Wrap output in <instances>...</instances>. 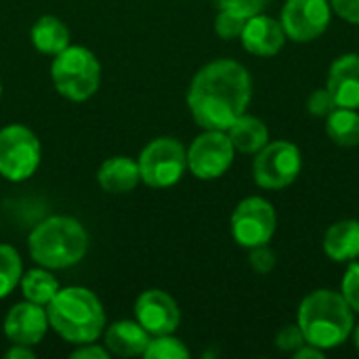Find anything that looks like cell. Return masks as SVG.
<instances>
[{"label": "cell", "mask_w": 359, "mask_h": 359, "mask_svg": "<svg viewBox=\"0 0 359 359\" xmlns=\"http://www.w3.org/2000/svg\"><path fill=\"white\" fill-rule=\"evenodd\" d=\"M269 0H217V6L221 11H229L233 15H240V17H255L259 15L265 6H267Z\"/></svg>", "instance_id": "obj_27"}, {"label": "cell", "mask_w": 359, "mask_h": 359, "mask_svg": "<svg viewBox=\"0 0 359 359\" xmlns=\"http://www.w3.org/2000/svg\"><path fill=\"white\" fill-rule=\"evenodd\" d=\"M252 80L244 65L219 59L204 65L191 80L187 105L194 120L206 130H227L248 107Z\"/></svg>", "instance_id": "obj_1"}, {"label": "cell", "mask_w": 359, "mask_h": 359, "mask_svg": "<svg viewBox=\"0 0 359 359\" xmlns=\"http://www.w3.org/2000/svg\"><path fill=\"white\" fill-rule=\"evenodd\" d=\"M248 261H250V267H252L257 273H269V271H273V267H276V252H273L271 248H267V244L255 246V248H250Z\"/></svg>", "instance_id": "obj_29"}, {"label": "cell", "mask_w": 359, "mask_h": 359, "mask_svg": "<svg viewBox=\"0 0 359 359\" xmlns=\"http://www.w3.org/2000/svg\"><path fill=\"white\" fill-rule=\"evenodd\" d=\"M29 38H32V44L44 55H57L69 46V29L65 27V23L61 19H57L53 15L40 17L34 23Z\"/></svg>", "instance_id": "obj_20"}, {"label": "cell", "mask_w": 359, "mask_h": 359, "mask_svg": "<svg viewBox=\"0 0 359 359\" xmlns=\"http://www.w3.org/2000/svg\"><path fill=\"white\" fill-rule=\"evenodd\" d=\"M34 351L32 347H25V345H13V349L6 351V359H34Z\"/></svg>", "instance_id": "obj_34"}, {"label": "cell", "mask_w": 359, "mask_h": 359, "mask_svg": "<svg viewBox=\"0 0 359 359\" xmlns=\"http://www.w3.org/2000/svg\"><path fill=\"white\" fill-rule=\"evenodd\" d=\"M244 25H246V17H240V15H233L229 11H221L217 15V21H215V29L221 38L225 40H231V38H240L242 32H244Z\"/></svg>", "instance_id": "obj_25"}, {"label": "cell", "mask_w": 359, "mask_h": 359, "mask_svg": "<svg viewBox=\"0 0 359 359\" xmlns=\"http://www.w3.org/2000/svg\"><path fill=\"white\" fill-rule=\"evenodd\" d=\"M46 330H48V313L42 305L25 301V303H17L6 313L4 334L13 345L34 347L44 339Z\"/></svg>", "instance_id": "obj_13"}, {"label": "cell", "mask_w": 359, "mask_h": 359, "mask_svg": "<svg viewBox=\"0 0 359 359\" xmlns=\"http://www.w3.org/2000/svg\"><path fill=\"white\" fill-rule=\"evenodd\" d=\"M0 95H2V84H0Z\"/></svg>", "instance_id": "obj_36"}, {"label": "cell", "mask_w": 359, "mask_h": 359, "mask_svg": "<svg viewBox=\"0 0 359 359\" xmlns=\"http://www.w3.org/2000/svg\"><path fill=\"white\" fill-rule=\"evenodd\" d=\"M233 147L242 154H257L269 141V130L263 120L242 114L227 130Z\"/></svg>", "instance_id": "obj_19"}, {"label": "cell", "mask_w": 359, "mask_h": 359, "mask_svg": "<svg viewBox=\"0 0 359 359\" xmlns=\"http://www.w3.org/2000/svg\"><path fill=\"white\" fill-rule=\"evenodd\" d=\"M53 84L69 101H86L101 84V65L84 46H67L55 55L50 65Z\"/></svg>", "instance_id": "obj_5"}, {"label": "cell", "mask_w": 359, "mask_h": 359, "mask_svg": "<svg viewBox=\"0 0 359 359\" xmlns=\"http://www.w3.org/2000/svg\"><path fill=\"white\" fill-rule=\"evenodd\" d=\"M330 6L345 21L359 25V0H330Z\"/></svg>", "instance_id": "obj_31"}, {"label": "cell", "mask_w": 359, "mask_h": 359, "mask_svg": "<svg viewBox=\"0 0 359 359\" xmlns=\"http://www.w3.org/2000/svg\"><path fill=\"white\" fill-rule=\"evenodd\" d=\"M40 164V141L23 124L0 130V175L13 183L29 179Z\"/></svg>", "instance_id": "obj_6"}, {"label": "cell", "mask_w": 359, "mask_h": 359, "mask_svg": "<svg viewBox=\"0 0 359 359\" xmlns=\"http://www.w3.org/2000/svg\"><path fill=\"white\" fill-rule=\"evenodd\" d=\"M143 358L187 359L189 358V351H187V347H185L179 339H175V337H170V334H162V337H156V339L149 341V345H147Z\"/></svg>", "instance_id": "obj_24"}, {"label": "cell", "mask_w": 359, "mask_h": 359, "mask_svg": "<svg viewBox=\"0 0 359 359\" xmlns=\"http://www.w3.org/2000/svg\"><path fill=\"white\" fill-rule=\"evenodd\" d=\"M236 147L225 130L202 133L187 151V168L204 181L219 179L233 162Z\"/></svg>", "instance_id": "obj_10"}, {"label": "cell", "mask_w": 359, "mask_h": 359, "mask_svg": "<svg viewBox=\"0 0 359 359\" xmlns=\"http://www.w3.org/2000/svg\"><path fill=\"white\" fill-rule=\"evenodd\" d=\"M74 359H109V351L99 347V345H93V343H86L82 345L78 351L72 353Z\"/></svg>", "instance_id": "obj_32"}, {"label": "cell", "mask_w": 359, "mask_h": 359, "mask_svg": "<svg viewBox=\"0 0 359 359\" xmlns=\"http://www.w3.org/2000/svg\"><path fill=\"white\" fill-rule=\"evenodd\" d=\"M324 252L337 261H353L359 257V221L345 219L334 223L324 236Z\"/></svg>", "instance_id": "obj_18"}, {"label": "cell", "mask_w": 359, "mask_h": 359, "mask_svg": "<svg viewBox=\"0 0 359 359\" xmlns=\"http://www.w3.org/2000/svg\"><path fill=\"white\" fill-rule=\"evenodd\" d=\"M326 122L328 137L341 147H355L359 145V114L349 107L332 109Z\"/></svg>", "instance_id": "obj_21"}, {"label": "cell", "mask_w": 359, "mask_h": 359, "mask_svg": "<svg viewBox=\"0 0 359 359\" xmlns=\"http://www.w3.org/2000/svg\"><path fill=\"white\" fill-rule=\"evenodd\" d=\"M278 227V217L273 206L263 198L242 200L231 215L233 240L244 248H255L267 244Z\"/></svg>", "instance_id": "obj_9"}, {"label": "cell", "mask_w": 359, "mask_h": 359, "mask_svg": "<svg viewBox=\"0 0 359 359\" xmlns=\"http://www.w3.org/2000/svg\"><path fill=\"white\" fill-rule=\"evenodd\" d=\"M187 168L185 147L170 137H160L145 145L139 156L141 181L149 187H170L175 185Z\"/></svg>", "instance_id": "obj_7"}, {"label": "cell", "mask_w": 359, "mask_h": 359, "mask_svg": "<svg viewBox=\"0 0 359 359\" xmlns=\"http://www.w3.org/2000/svg\"><path fill=\"white\" fill-rule=\"evenodd\" d=\"M48 326L74 345L95 343L105 326V311L101 301L86 288H59L55 299L46 305Z\"/></svg>", "instance_id": "obj_2"}, {"label": "cell", "mask_w": 359, "mask_h": 359, "mask_svg": "<svg viewBox=\"0 0 359 359\" xmlns=\"http://www.w3.org/2000/svg\"><path fill=\"white\" fill-rule=\"evenodd\" d=\"M27 248L38 265L46 269H65L84 259L88 236L80 221L72 217H50L29 233Z\"/></svg>", "instance_id": "obj_4"}, {"label": "cell", "mask_w": 359, "mask_h": 359, "mask_svg": "<svg viewBox=\"0 0 359 359\" xmlns=\"http://www.w3.org/2000/svg\"><path fill=\"white\" fill-rule=\"evenodd\" d=\"M299 326L309 345L334 349L353 332V309L341 292L316 290L299 307Z\"/></svg>", "instance_id": "obj_3"}, {"label": "cell", "mask_w": 359, "mask_h": 359, "mask_svg": "<svg viewBox=\"0 0 359 359\" xmlns=\"http://www.w3.org/2000/svg\"><path fill=\"white\" fill-rule=\"evenodd\" d=\"M341 294L345 297V301L349 303V307L359 313V263H351L343 284H341Z\"/></svg>", "instance_id": "obj_28"}, {"label": "cell", "mask_w": 359, "mask_h": 359, "mask_svg": "<svg viewBox=\"0 0 359 359\" xmlns=\"http://www.w3.org/2000/svg\"><path fill=\"white\" fill-rule=\"evenodd\" d=\"M303 166L301 151L294 143L273 141L257 151L252 175L255 183L263 189H282L294 183Z\"/></svg>", "instance_id": "obj_8"}, {"label": "cell", "mask_w": 359, "mask_h": 359, "mask_svg": "<svg viewBox=\"0 0 359 359\" xmlns=\"http://www.w3.org/2000/svg\"><path fill=\"white\" fill-rule=\"evenodd\" d=\"M21 292L27 301L46 307L59 292V282L46 269H32L21 276Z\"/></svg>", "instance_id": "obj_22"}, {"label": "cell", "mask_w": 359, "mask_h": 359, "mask_svg": "<svg viewBox=\"0 0 359 359\" xmlns=\"http://www.w3.org/2000/svg\"><path fill=\"white\" fill-rule=\"evenodd\" d=\"M326 88L337 107L359 109V55L347 53L332 63Z\"/></svg>", "instance_id": "obj_15"}, {"label": "cell", "mask_w": 359, "mask_h": 359, "mask_svg": "<svg viewBox=\"0 0 359 359\" xmlns=\"http://www.w3.org/2000/svg\"><path fill=\"white\" fill-rule=\"evenodd\" d=\"M137 322L151 334H172L179 328L181 311L177 301L164 290H147L135 303Z\"/></svg>", "instance_id": "obj_12"}, {"label": "cell", "mask_w": 359, "mask_h": 359, "mask_svg": "<svg viewBox=\"0 0 359 359\" xmlns=\"http://www.w3.org/2000/svg\"><path fill=\"white\" fill-rule=\"evenodd\" d=\"M240 38L248 53L259 55V57H273L278 50H282L286 42V32L282 23H278L273 17L259 13L246 19L244 32Z\"/></svg>", "instance_id": "obj_14"}, {"label": "cell", "mask_w": 359, "mask_h": 359, "mask_svg": "<svg viewBox=\"0 0 359 359\" xmlns=\"http://www.w3.org/2000/svg\"><path fill=\"white\" fill-rule=\"evenodd\" d=\"M307 109H309V114L324 118V116H328L332 109H337V103H334V99H332V95H330L328 88H320V90H316V93L307 99Z\"/></svg>", "instance_id": "obj_30"}, {"label": "cell", "mask_w": 359, "mask_h": 359, "mask_svg": "<svg viewBox=\"0 0 359 359\" xmlns=\"http://www.w3.org/2000/svg\"><path fill=\"white\" fill-rule=\"evenodd\" d=\"M328 0H288L282 8V27L288 38L309 42L322 36L330 25Z\"/></svg>", "instance_id": "obj_11"}, {"label": "cell", "mask_w": 359, "mask_h": 359, "mask_svg": "<svg viewBox=\"0 0 359 359\" xmlns=\"http://www.w3.org/2000/svg\"><path fill=\"white\" fill-rule=\"evenodd\" d=\"M21 282V259L8 244H0V299L8 297Z\"/></svg>", "instance_id": "obj_23"}, {"label": "cell", "mask_w": 359, "mask_h": 359, "mask_svg": "<svg viewBox=\"0 0 359 359\" xmlns=\"http://www.w3.org/2000/svg\"><path fill=\"white\" fill-rule=\"evenodd\" d=\"M97 181L107 194H128L141 181L139 162L126 156H114L99 166Z\"/></svg>", "instance_id": "obj_17"}, {"label": "cell", "mask_w": 359, "mask_h": 359, "mask_svg": "<svg viewBox=\"0 0 359 359\" xmlns=\"http://www.w3.org/2000/svg\"><path fill=\"white\" fill-rule=\"evenodd\" d=\"M353 341H355V347L359 349V326L353 330Z\"/></svg>", "instance_id": "obj_35"}, {"label": "cell", "mask_w": 359, "mask_h": 359, "mask_svg": "<svg viewBox=\"0 0 359 359\" xmlns=\"http://www.w3.org/2000/svg\"><path fill=\"white\" fill-rule=\"evenodd\" d=\"M307 341H305V334H303V330H301V326L297 324H288V326H284L278 334H276V347L278 349H282V351H286V353H294L297 349H301L303 345H305Z\"/></svg>", "instance_id": "obj_26"}, {"label": "cell", "mask_w": 359, "mask_h": 359, "mask_svg": "<svg viewBox=\"0 0 359 359\" xmlns=\"http://www.w3.org/2000/svg\"><path fill=\"white\" fill-rule=\"evenodd\" d=\"M294 358L297 359H322L324 358V349H320V347H313V345L305 343L301 349H297V351H294Z\"/></svg>", "instance_id": "obj_33"}, {"label": "cell", "mask_w": 359, "mask_h": 359, "mask_svg": "<svg viewBox=\"0 0 359 359\" xmlns=\"http://www.w3.org/2000/svg\"><path fill=\"white\" fill-rule=\"evenodd\" d=\"M149 341L151 334L139 322H130V320L116 322L105 332V349L109 351V355H118V358L143 355Z\"/></svg>", "instance_id": "obj_16"}]
</instances>
